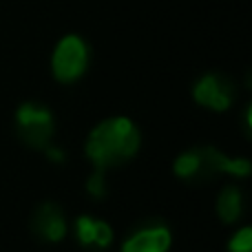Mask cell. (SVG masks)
I'll return each mask as SVG.
<instances>
[{
    "mask_svg": "<svg viewBox=\"0 0 252 252\" xmlns=\"http://www.w3.org/2000/svg\"><path fill=\"white\" fill-rule=\"evenodd\" d=\"M89 64V49L82 38L78 35H66L58 42L53 51L51 69L60 82H73L84 73Z\"/></svg>",
    "mask_w": 252,
    "mask_h": 252,
    "instance_id": "3",
    "label": "cell"
},
{
    "mask_svg": "<svg viewBox=\"0 0 252 252\" xmlns=\"http://www.w3.org/2000/svg\"><path fill=\"white\" fill-rule=\"evenodd\" d=\"M192 95L201 106L213 111H226L235 100V87L228 78L217 73H208L195 84Z\"/></svg>",
    "mask_w": 252,
    "mask_h": 252,
    "instance_id": "5",
    "label": "cell"
},
{
    "mask_svg": "<svg viewBox=\"0 0 252 252\" xmlns=\"http://www.w3.org/2000/svg\"><path fill=\"white\" fill-rule=\"evenodd\" d=\"M170 232L161 221H148L135 228L124 241L122 252H168Z\"/></svg>",
    "mask_w": 252,
    "mask_h": 252,
    "instance_id": "6",
    "label": "cell"
},
{
    "mask_svg": "<svg viewBox=\"0 0 252 252\" xmlns=\"http://www.w3.org/2000/svg\"><path fill=\"white\" fill-rule=\"evenodd\" d=\"M230 252H252V230L250 228H241L228 244Z\"/></svg>",
    "mask_w": 252,
    "mask_h": 252,
    "instance_id": "11",
    "label": "cell"
},
{
    "mask_svg": "<svg viewBox=\"0 0 252 252\" xmlns=\"http://www.w3.org/2000/svg\"><path fill=\"white\" fill-rule=\"evenodd\" d=\"M199 155V166H197L195 182H208L215 175H237V177H246L250 173V161L248 159H230L223 153H219L213 146H201L197 148Z\"/></svg>",
    "mask_w": 252,
    "mask_h": 252,
    "instance_id": "4",
    "label": "cell"
},
{
    "mask_svg": "<svg viewBox=\"0 0 252 252\" xmlns=\"http://www.w3.org/2000/svg\"><path fill=\"white\" fill-rule=\"evenodd\" d=\"M197 166H199V155H197V148H192V151L182 153L175 159V175L182 179H188V182H195Z\"/></svg>",
    "mask_w": 252,
    "mask_h": 252,
    "instance_id": "10",
    "label": "cell"
},
{
    "mask_svg": "<svg viewBox=\"0 0 252 252\" xmlns=\"http://www.w3.org/2000/svg\"><path fill=\"white\" fill-rule=\"evenodd\" d=\"M31 230L44 241H60L66 235V221L62 210L53 201H44L31 215Z\"/></svg>",
    "mask_w": 252,
    "mask_h": 252,
    "instance_id": "7",
    "label": "cell"
},
{
    "mask_svg": "<svg viewBox=\"0 0 252 252\" xmlns=\"http://www.w3.org/2000/svg\"><path fill=\"white\" fill-rule=\"evenodd\" d=\"M75 235H78V241L84 246V248H95L102 250L111 244L113 239V230L106 221H100V219H91V217H80L75 221Z\"/></svg>",
    "mask_w": 252,
    "mask_h": 252,
    "instance_id": "8",
    "label": "cell"
},
{
    "mask_svg": "<svg viewBox=\"0 0 252 252\" xmlns=\"http://www.w3.org/2000/svg\"><path fill=\"white\" fill-rule=\"evenodd\" d=\"M241 208H244V197H241V190L237 186H226L219 195L217 201V213L221 217L223 223H232L239 219Z\"/></svg>",
    "mask_w": 252,
    "mask_h": 252,
    "instance_id": "9",
    "label": "cell"
},
{
    "mask_svg": "<svg viewBox=\"0 0 252 252\" xmlns=\"http://www.w3.org/2000/svg\"><path fill=\"white\" fill-rule=\"evenodd\" d=\"M87 190L89 195L97 197V199H102V197L106 195V184H104V170H95V173L89 177L87 182Z\"/></svg>",
    "mask_w": 252,
    "mask_h": 252,
    "instance_id": "12",
    "label": "cell"
},
{
    "mask_svg": "<svg viewBox=\"0 0 252 252\" xmlns=\"http://www.w3.org/2000/svg\"><path fill=\"white\" fill-rule=\"evenodd\" d=\"M139 148V130L128 118L104 120L91 130L87 139V157L95 170H106L128 161Z\"/></svg>",
    "mask_w": 252,
    "mask_h": 252,
    "instance_id": "1",
    "label": "cell"
},
{
    "mask_svg": "<svg viewBox=\"0 0 252 252\" xmlns=\"http://www.w3.org/2000/svg\"><path fill=\"white\" fill-rule=\"evenodd\" d=\"M20 139L31 148H47L53 137V118L40 104H22L16 113Z\"/></svg>",
    "mask_w": 252,
    "mask_h": 252,
    "instance_id": "2",
    "label": "cell"
}]
</instances>
